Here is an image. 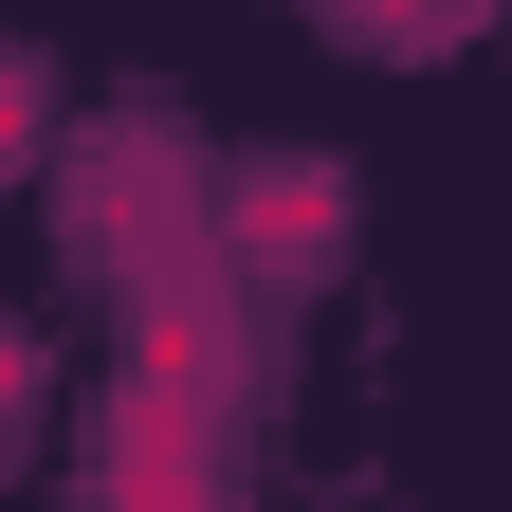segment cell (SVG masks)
<instances>
[{"label":"cell","mask_w":512,"mask_h":512,"mask_svg":"<svg viewBox=\"0 0 512 512\" xmlns=\"http://www.w3.org/2000/svg\"><path fill=\"white\" fill-rule=\"evenodd\" d=\"M19 92H37V74H19V55H0V165H19Z\"/></svg>","instance_id":"7a4b0ae2"},{"label":"cell","mask_w":512,"mask_h":512,"mask_svg":"<svg viewBox=\"0 0 512 512\" xmlns=\"http://www.w3.org/2000/svg\"><path fill=\"white\" fill-rule=\"evenodd\" d=\"M0 403H19V348H0Z\"/></svg>","instance_id":"3957f363"},{"label":"cell","mask_w":512,"mask_h":512,"mask_svg":"<svg viewBox=\"0 0 512 512\" xmlns=\"http://www.w3.org/2000/svg\"><path fill=\"white\" fill-rule=\"evenodd\" d=\"M330 19H348V37H384V55H421V37H458L476 0H330Z\"/></svg>","instance_id":"6da1fadb"}]
</instances>
